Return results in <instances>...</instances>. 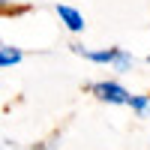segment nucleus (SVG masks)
<instances>
[{
    "instance_id": "f257e3e1",
    "label": "nucleus",
    "mask_w": 150,
    "mask_h": 150,
    "mask_svg": "<svg viewBox=\"0 0 150 150\" xmlns=\"http://www.w3.org/2000/svg\"><path fill=\"white\" fill-rule=\"evenodd\" d=\"M90 93L96 99H102V102H108V105H126L129 96H132L126 87L117 84V81H93L90 84Z\"/></svg>"
},
{
    "instance_id": "f03ea898",
    "label": "nucleus",
    "mask_w": 150,
    "mask_h": 150,
    "mask_svg": "<svg viewBox=\"0 0 150 150\" xmlns=\"http://www.w3.org/2000/svg\"><path fill=\"white\" fill-rule=\"evenodd\" d=\"M72 51H75V54H81L84 60H90V63H105V66H114L123 48H84V45H72Z\"/></svg>"
},
{
    "instance_id": "7ed1b4c3",
    "label": "nucleus",
    "mask_w": 150,
    "mask_h": 150,
    "mask_svg": "<svg viewBox=\"0 0 150 150\" xmlns=\"http://www.w3.org/2000/svg\"><path fill=\"white\" fill-rule=\"evenodd\" d=\"M57 18L66 24V30H72V33H81L87 24H84V15L75 6H69V3H57Z\"/></svg>"
},
{
    "instance_id": "20e7f679",
    "label": "nucleus",
    "mask_w": 150,
    "mask_h": 150,
    "mask_svg": "<svg viewBox=\"0 0 150 150\" xmlns=\"http://www.w3.org/2000/svg\"><path fill=\"white\" fill-rule=\"evenodd\" d=\"M21 57H24L21 48H15V45H0V69L21 63Z\"/></svg>"
},
{
    "instance_id": "39448f33",
    "label": "nucleus",
    "mask_w": 150,
    "mask_h": 150,
    "mask_svg": "<svg viewBox=\"0 0 150 150\" xmlns=\"http://www.w3.org/2000/svg\"><path fill=\"white\" fill-rule=\"evenodd\" d=\"M132 111H135V114H147V111H150V96H129V102H126Z\"/></svg>"
},
{
    "instance_id": "423d86ee",
    "label": "nucleus",
    "mask_w": 150,
    "mask_h": 150,
    "mask_svg": "<svg viewBox=\"0 0 150 150\" xmlns=\"http://www.w3.org/2000/svg\"><path fill=\"white\" fill-rule=\"evenodd\" d=\"M135 66V57L129 54V51H120V57H117V63H114V69L117 72H129Z\"/></svg>"
},
{
    "instance_id": "0eeeda50",
    "label": "nucleus",
    "mask_w": 150,
    "mask_h": 150,
    "mask_svg": "<svg viewBox=\"0 0 150 150\" xmlns=\"http://www.w3.org/2000/svg\"><path fill=\"white\" fill-rule=\"evenodd\" d=\"M33 150H48V147H33Z\"/></svg>"
},
{
    "instance_id": "6e6552de",
    "label": "nucleus",
    "mask_w": 150,
    "mask_h": 150,
    "mask_svg": "<svg viewBox=\"0 0 150 150\" xmlns=\"http://www.w3.org/2000/svg\"><path fill=\"white\" fill-rule=\"evenodd\" d=\"M147 63H150V54H147Z\"/></svg>"
}]
</instances>
